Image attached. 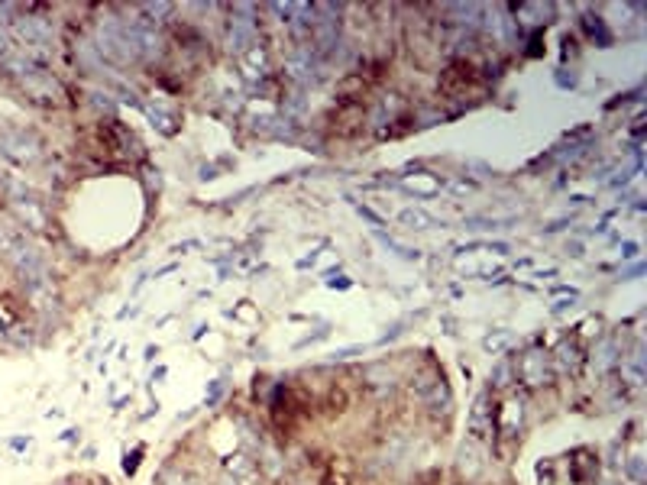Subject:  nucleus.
I'll list each match as a JSON object with an SVG mask.
<instances>
[{
	"label": "nucleus",
	"mask_w": 647,
	"mask_h": 485,
	"mask_svg": "<svg viewBox=\"0 0 647 485\" xmlns=\"http://www.w3.org/2000/svg\"><path fill=\"white\" fill-rule=\"evenodd\" d=\"M401 220H405L408 226H430V224H434V220H430L428 214H421V211H405V214H401Z\"/></svg>",
	"instance_id": "nucleus-2"
},
{
	"label": "nucleus",
	"mask_w": 647,
	"mask_h": 485,
	"mask_svg": "<svg viewBox=\"0 0 647 485\" xmlns=\"http://www.w3.org/2000/svg\"><path fill=\"white\" fill-rule=\"evenodd\" d=\"M14 52H10V43H7V36L0 33V58H10Z\"/></svg>",
	"instance_id": "nucleus-3"
},
{
	"label": "nucleus",
	"mask_w": 647,
	"mask_h": 485,
	"mask_svg": "<svg viewBox=\"0 0 647 485\" xmlns=\"http://www.w3.org/2000/svg\"><path fill=\"white\" fill-rule=\"evenodd\" d=\"M14 29H16V36H20L26 46H46V43H49V36H52L49 23H46V20H36V16L16 20Z\"/></svg>",
	"instance_id": "nucleus-1"
}]
</instances>
